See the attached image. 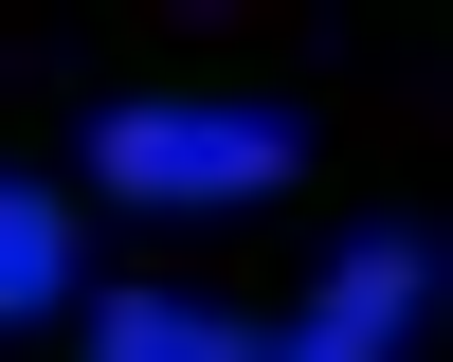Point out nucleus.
<instances>
[{
	"mask_svg": "<svg viewBox=\"0 0 453 362\" xmlns=\"http://www.w3.org/2000/svg\"><path fill=\"white\" fill-rule=\"evenodd\" d=\"M91 362H254V326H218V308H181V290H109V326H91Z\"/></svg>",
	"mask_w": 453,
	"mask_h": 362,
	"instance_id": "nucleus-3",
	"label": "nucleus"
},
{
	"mask_svg": "<svg viewBox=\"0 0 453 362\" xmlns=\"http://www.w3.org/2000/svg\"><path fill=\"white\" fill-rule=\"evenodd\" d=\"M418 308H435V236H363V253H326L309 326L254 344V362H399V344H418Z\"/></svg>",
	"mask_w": 453,
	"mask_h": 362,
	"instance_id": "nucleus-2",
	"label": "nucleus"
},
{
	"mask_svg": "<svg viewBox=\"0 0 453 362\" xmlns=\"http://www.w3.org/2000/svg\"><path fill=\"white\" fill-rule=\"evenodd\" d=\"M109 200H273L290 163H309V127L290 109H218V91H164V109H109L91 127Z\"/></svg>",
	"mask_w": 453,
	"mask_h": 362,
	"instance_id": "nucleus-1",
	"label": "nucleus"
},
{
	"mask_svg": "<svg viewBox=\"0 0 453 362\" xmlns=\"http://www.w3.org/2000/svg\"><path fill=\"white\" fill-rule=\"evenodd\" d=\"M55 290H73V217L36 200V181H0V326H36Z\"/></svg>",
	"mask_w": 453,
	"mask_h": 362,
	"instance_id": "nucleus-4",
	"label": "nucleus"
}]
</instances>
